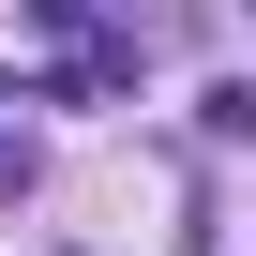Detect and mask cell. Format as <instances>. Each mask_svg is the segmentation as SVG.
<instances>
[{"instance_id": "obj_1", "label": "cell", "mask_w": 256, "mask_h": 256, "mask_svg": "<svg viewBox=\"0 0 256 256\" xmlns=\"http://www.w3.org/2000/svg\"><path fill=\"white\" fill-rule=\"evenodd\" d=\"M196 136H211V151H241V136H256V90H241V76H211V90H196Z\"/></svg>"}, {"instance_id": "obj_2", "label": "cell", "mask_w": 256, "mask_h": 256, "mask_svg": "<svg viewBox=\"0 0 256 256\" xmlns=\"http://www.w3.org/2000/svg\"><path fill=\"white\" fill-rule=\"evenodd\" d=\"M0 106H16V90H0Z\"/></svg>"}]
</instances>
